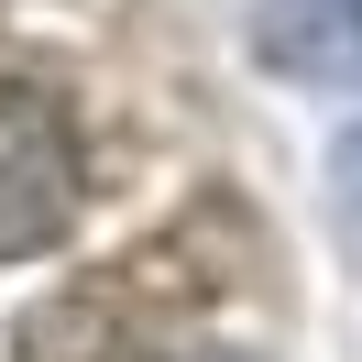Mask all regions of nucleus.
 Listing matches in <instances>:
<instances>
[{"instance_id": "2", "label": "nucleus", "mask_w": 362, "mask_h": 362, "mask_svg": "<svg viewBox=\"0 0 362 362\" xmlns=\"http://www.w3.org/2000/svg\"><path fill=\"white\" fill-rule=\"evenodd\" d=\"M252 66L308 99H362V0H264Z\"/></svg>"}, {"instance_id": "3", "label": "nucleus", "mask_w": 362, "mask_h": 362, "mask_svg": "<svg viewBox=\"0 0 362 362\" xmlns=\"http://www.w3.org/2000/svg\"><path fill=\"white\" fill-rule=\"evenodd\" d=\"M329 242H340V264L362 274V121L329 143Z\"/></svg>"}, {"instance_id": "1", "label": "nucleus", "mask_w": 362, "mask_h": 362, "mask_svg": "<svg viewBox=\"0 0 362 362\" xmlns=\"http://www.w3.org/2000/svg\"><path fill=\"white\" fill-rule=\"evenodd\" d=\"M77 220V132L45 88L0 77V264L66 242Z\"/></svg>"}]
</instances>
